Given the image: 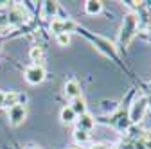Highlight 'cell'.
Listing matches in <instances>:
<instances>
[{"label": "cell", "instance_id": "obj_1", "mask_svg": "<svg viewBox=\"0 0 151 149\" xmlns=\"http://www.w3.org/2000/svg\"><path fill=\"white\" fill-rule=\"evenodd\" d=\"M135 32H137V16L133 13H129L124 16V22H122V29H121V47H128L131 43V40L135 38Z\"/></svg>", "mask_w": 151, "mask_h": 149}, {"label": "cell", "instance_id": "obj_2", "mask_svg": "<svg viewBox=\"0 0 151 149\" xmlns=\"http://www.w3.org/2000/svg\"><path fill=\"white\" fill-rule=\"evenodd\" d=\"M146 108H147V99L146 97H140L139 101H135L133 104H131V110H129V119H131V122L142 120V117L146 113Z\"/></svg>", "mask_w": 151, "mask_h": 149}, {"label": "cell", "instance_id": "obj_3", "mask_svg": "<svg viewBox=\"0 0 151 149\" xmlns=\"http://www.w3.org/2000/svg\"><path fill=\"white\" fill-rule=\"evenodd\" d=\"M25 79H27L29 83H32V85H38V83H42V81L45 79V72H43L42 67H38V65L29 67V68L25 70Z\"/></svg>", "mask_w": 151, "mask_h": 149}, {"label": "cell", "instance_id": "obj_4", "mask_svg": "<svg viewBox=\"0 0 151 149\" xmlns=\"http://www.w3.org/2000/svg\"><path fill=\"white\" fill-rule=\"evenodd\" d=\"M65 95L68 99H72V101L81 97V88H79V83L76 81V79L67 81V85H65Z\"/></svg>", "mask_w": 151, "mask_h": 149}, {"label": "cell", "instance_id": "obj_5", "mask_svg": "<svg viewBox=\"0 0 151 149\" xmlns=\"http://www.w3.org/2000/svg\"><path fill=\"white\" fill-rule=\"evenodd\" d=\"M9 119H11V124L13 126H18L24 119H25V108L20 106V104H16L9 110Z\"/></svg>", "mask_w": 151, "mask_h": 149}, {"label": "cell", "instance_id": "obj_6", "mask_svg": "<svg viewBox=\"0 0 151 149\" xmlns=\"http://www.w3.org/2000/svg\"><path fill=\"white\" fill-rule=\"evenodd\" d=\"M79 120H78V128H79V131H90V129L93 128V124H96V120L92 119V115H88V113H83V115H79L78 117Z\"/></svg>", "mask_w": 151, "mask_h": 149}, {"label": "cell", "instance_id": "obj_7", "mask_svg": "<svg viewBox=\"0 0 151 149\" xmlns=\"http://www.w3.org/2000/svg\"><path fill=\"white\" fill-rule=\"evenodd\" d=\"M85 11L86 14H99L103 11V2H93V0H88L85 4Z\"/></svg>", "mask_w": 151, "mask_h": 149}, {"label": "cell", "instance_id": "obj_8", "mask_svg": "<svg viewBox=\"0 0 151 149\" xmlns=\"http://www.w3.org/2000/svg\"><path fill=\"white\" fill-rule=\"evenodd\" d=\"M76 119H78V115L74 113V110H72L70 106L61 110V122H63V124H72Z\"/></svg>", "mask_w": 151, "mask_h": 149}, {"label": "cell", "instance_id": "obj_9", "mask_svg": "<svg viewBox=\"0 0 151 149\" xmlns=\"http://www.w3.org/2000/svg\"><path fill=\"white\" fill-rule=\"evenodd\" d=\"M70 108L74 110L76 115H83V113H86V106H85V99H83V97L74 99V106H70Z\"/></svg>", "mask_w": 151, "mask_h": 149}, {"label": "cell", "instance_id": "obj_10", "mask_svg": "<svg viewBox=\"0 0 151 149\" xmlns=\"http://www.w3.org/2000/svg\"><path fill=\"white\" fill-rule=\"evenodd\" d=\"M74 138L78 140V142H81V144H86V142L90 140V135H88L86 131H79V129H78V131H76V135H74Z\"/></svg>", "mask_w": 151, "mask_h": 149}, {"label": "cell", "instance_id": "obj_11", "mask_svg": "<svg viewBox=\"0 0 151 149\" xmlns=\"http://www.w3.org/2000/svg\"><path fill=\"white\" fill-rule=\"evenodd\" d=\"M70 38H68V34H58V43L60 45H68Z\"/></svg>", "mask_w": 151, "mask_h": 149}, {"label": "cell", "instance_id": "obj_12", "mask_svg": "<svg viewBox=\"0 0 151 149\" xmlns=\"http://www.w3.org/2000/svg\"><path fill=\"white\" fill-rule=\"evenodd\" d=\"M31 56H32L34 59H36V58H42V50H40V49H32V50H31Z\"/></svg>", "mask_w": 151, "mask_h": 149}, {"label": "cell", "instance_id": "obj_13", "mask_svg": "<svg viewBox=\"0 0 151 149\" xmlns=\"http://www.w3.org/2000/svg\"><path fill=\"white\" fill-rule=\"evenodd\" d=\"M92 149H106V145H93Z\"/></svg>", "mask_w": 151, "mask_h": 149}]
</instances>
